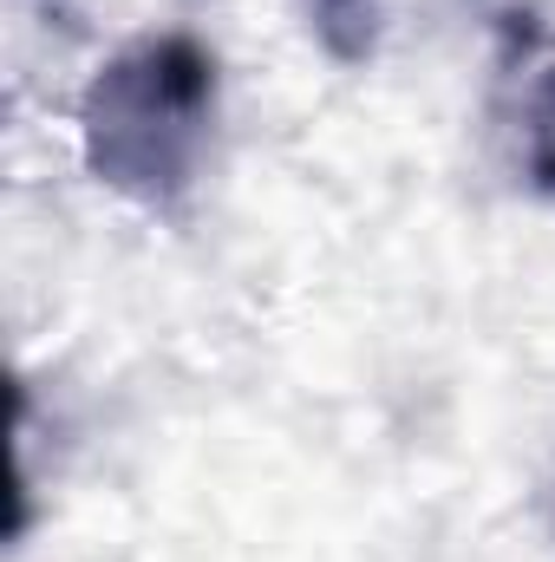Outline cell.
<instances>
[{"label":"cell","instance_id":"obj_2","mask_svg":"<svg viewBox=\"0 0 555 562\" xmlns=\"http://www.w3.org/2000/svg\"><path fill=\"white\" fill-rule=\"evenodd\" d=\"M307 20L320 33V46L333 59H366L380 46V20H386V0H307Z\"/></svg>","mask_w":555,"mask_h":562},{"label":"cell","instance_id":"obj_1","mask_svg":"<svg viewBox=\"0 0 555 562\" xmlns=\"http://www.w3.org/2000/svg\"><path fill=\"white\" fill-rule=\"evenodd\" d=\"M216 53L196 33H150L112 53L79 99L86 170L150 216H177L216 138Z\"/></svg>","mask_w":555,"mask_h":562}]
</instances>
